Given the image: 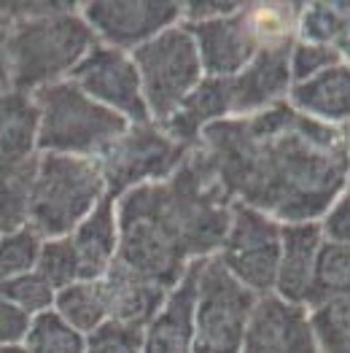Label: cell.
<instances>
[{
  "instance_id": "cell-1",
  "label": "cell",
  "mask_w": 350,
  "mask_h": 353,
  "mask_svg": "<svg viewBox=\"0 0 350 353\" xmlns=\"http://www.w3.org/2000/svg\"><path fill=\"white\" fill-rule=\"evenodd\" d=\"M197 151L232 203L278 224L321 221L348 189V127L305 117L289 100L210 124Z\"/></svg>"
},
{
  "instance_id": "cell-2",
  "label": "cell",
  "mask_w": 350,
  "mask_h": 353,
  "mask_svg": "<svg viewBox=\"0 0 350 353\" xmlns=\"http://www.w3.org/2000/svg\"><path fill=\"white\" fill-rule=\"evenodd\" d=\"M232 208V197L192 148L170 178L130 189L116 200V262L173 289L189 265L218 254Z\"/></svg>"
},
{
  "instance_id": "cell-3",
  "label": "cell",
  "mask_w": 350,
  "mask_h": 353,
  "mask_svg": "<svg viewBox=\"0 0 350 353\" xmlns=\"http://www.w3.org/2000/svg\"><path fill=\"white\" fill-rule=\"evenodd\" d=\"M94 43L97 38L81 17V3H68L62 11L8 25L11 89L32 94L70 79Z\"/></svg>"
},
{
  "instance_id": "cell-4",
  "label": "cell",
  "mask_w": 350,
  "mask_h": 353,
  "mask_svg": "<svg viewBox=\"0 0 350 353\" xmlns=\"http://www.w3.org/2000/svg\"><path fill=\"white\" fill-rule=\"evenodd\" d=\"M97 159L38 154L30 189L28 227L41 237H68L105 197Z\"/></svg>"
},
{
  "instance_id": "cell-5",
  "label": "cell",
  "mask_w": 350,
  "mask_h": 353,
  "mask_svg": "<svg viewBox=\"0 0 350 353\" xmlns=\"http://www.w3.org/2000/svg\"><path fill=\"white\" fill-rule=\"evenodd\" d=\"M38 108V154L97 159L130 127L127 119L94 103L70 79L32 92Z\"/></svg>"
},
{
  "instance_id": "cell-6",
  "label": "cell",
  "mask_w": 350,
  "mask_h": 353,
  "mask_svg": "<svg viewBox=\"0 0 350 353\" xmlns=\"http://www.w3.org/2000/svg\"><path fill=\"white\" fill-rule=\"evenodd\" d=\"M259 294L245 289L218 256L205 259L194 302L192 353H240Z\"/></svg>"
},
{
  "instance_id": "cell-7",
  "label": "cell",
  "mask_w": 350,
  "mask_h": 353,
  "mask_svg": "<svg viewBox=\"0 0 350 353\" xmlns=\"http://www.w3.org/2000/svg\"><path fill=\"white\" fill-rule=\"evenodd\" d=\"M130 57L138 68L148 119L154 124H162L205 79L194 38L183 22L159 32Z\"/></svg>"
},
{
  "instance_id": "cell-8",
  "label": "cell",
  "mask_w": 350,
  "mask_h": 353,
  "mask_svg": "<svg viewBox=\"0 0 350 353\" xmlns=\"http://www.w3.org/2000/svg\"><path fill=\"white\" fill-rule=\"evenodd\" d=\"M192 148L173 141L159 124H130L111 146L97 157L108 197L119 200L130 189L170 178Z\"/></svg>"
},
{
  "instance_id": "cell-9",
  "label": "cell",
  "mask_w": 350,
  "mask_h": 353,
  "mask_svg": "<svg viewBox=\"0 0 350 353\" xmlns=\"http://www.w3.org/2000/svg\"><path fill=\"white\" fill-rule=\"evenodd\" d=\"M280 227L275 219L248 205L232 208V221L218 248V262L229 270L245 289L267 296L275 292L280 259Z\"/></svg>"
},
{
  "instance_id": "cell-10",
  "label": "cell",
  "mask_w": 350,
  "mask_h": 353,
  "mask_svg": "<svg viewBox=\"0 0 350 353\" xmlns=\"http://www.w3.org/2000/svg\"><path fill=\"white\" fill-rule=\"evenodd\" d=\"M81 17L97 43L132 54L159 32L183 22V3L170 0H94L81 3Z\"/></svg>"
},
{
  "instance_id": "cell-11",
  "label": "cell",
  "mask_w": 350,
  "mask_h": 353,
  "mask_svg": "<svg viewBox=\"0 0 350 353\" xmlns=\"http://www.w3.org/2000/svg\"><path fill=\"white\" fill-rule=\"evenodd\" d=\"M70 81L94 103L105 105L108 111L127 119L130 124L151 121L138 68L127 52L94 43L92 52L70 73Z\"/></svg>"
},
{
  "instance_id": "cell-12",
  "label": "cell",
  "mask_w": 350,
  "mask_h": 353,
  "mask_svg": "<svg viewBox=\"0 0 350 353\" xmlns=\"http://www.w3.org/2000/svg\"><path fill=\"white\" fill-rule=\"evenodd\" d=\"M186 30L194 38L197 54L203 62V73L207 79H232L262 52L254 25L248 19L245 3L229 17L192 22L186 25Z\"/></svg>"
},
{
  "instance_id": "cell-13",
  "label": "cell",
  "mask_w": 350,
  "mask_h": 353,
  "mask_svg": "<svg viewBox=\"0 0 350 353\" xmlns=\"http://www.w3.org/2000/svg\"><path fill=\"white\" fill-rule=\"evenodd\" d=\"M240 353H321L307 307L280 296H259Z\"/></svg>"
},
{
  "instance_id": "cell-14",
  "label": "cell",
  "mask_w": 350,
  "mask_h": 353,
  "mask_svg": "<svg viewBox=\"0 0 350 353\" xmlns=\"http://www.w3.org/2000/svg\"><path fill=\"white\" fill-rule=\"evenodd\" d=\"M291 46L262 49L237 76L227 79L229 97H232V119L254 117L259 111H267V108L289 100V92H291L289 54H291Z\"/></svg>"
},
{
  "instance_id": "cell-15",
  "label": "cell",
  "mask_w": 350,
  "mask_h": 353,
  "mask_svg": "<svg viewBox=\"0 0 350 353\" xmlns=\"http://www.w3.org/2000/svg\"><path fill=\"white\" fill-rule=\"evenodd\" d=\"M321 245L323 232L318 221L283 224L280 227V259H278L272 294L299 307H310Z\"/></svg>"
},
{
  "instance_id": "cell-16",
  "label": "cell",
  "mask_w": 350,
  "mask_h": 353,
  "mask_svg": "<svg viewBox=\"0 0 350 353\" xmlns=\"http://www.w3.org/2000/svg\"><path fill=\"white\" fill-rule=\"evenodd\" d=\"M205 259L189 265L183 278L167 292L165 305L143 329V353H192L194 343V302Z\"/></svg>"
},
{
  "instance_id": "cell-17",
  "label": "cell",
  "mask_w": 350,
  "mask_h": 353,
  "mask_svg": "<svg viewBox=\"0 0 350 353\" xmlns=\"http://www.w3.org/2000/svg\"><path fill=\"white\" fill-rule=\"evenodd\" d=\"M224 119H232L229 81L227 79H207L205 76L203 81L183 97V103L159 127L178 143L197 148L205 130L210 124H216V121H224Z\"/></svg>"
},
{
  "instance_id": "cell-18",
  "label": "cell",
  "mask_w": 350,
  "mask_h": 353,
  "mask_svg": "<svg viewBox=\"0 0 350 353\" xmlns=\"http://www.w3.org/2000/svg\"><path fill=\"white\" fill-rule=\"evenodd\" d=\"M100 281L108 299V319L138 326V329H146L151 324V319L159 313L170 292L156 281L124 267L121 262H114Z\"/></svg>"
},
{
  "instance_id": "cell-19",
  "label": "cell",
  "mask_w": 350,
  "mask_h": 353,
  "mask_svg": "<svg viewBox=\"0 0 350 353\" xmlns=\"http://www.w3.org/2000/svg\"><path fill=\"white\" fill-rule=\"evenodd\" d=\"M70 245L79 262V278L81 281H100L119 254V219L116 200L103 197L100 205L89 213L87 219L70 232Z\"/></svg>"
},
{
  "instance_id": "cell-20",
  "label": "cell",
  "mask_w": 350,
  "mask_h": 353,
  "mask_svg": "<svg viewBox=\"0 0 350 353\" xmlns=\"http://www.w3.org/2000/svg\"><path fill=\"white\" fill-rule=\"evenodd\" d=\"M289 105L323 124L350 127V62H340L310 81L294 84Z\"/></svg>"
},
{
  "instance_id": "cell-21",
  "label": "cell",
  "mask_w": 350,
  "mask_h": 353,
  "mask_svg": "<svg viewBox=\"0 0 350 353\" xmlns=\"http://www.w3.org/2000/svg\"><path fill=\"white\" fill-rule=\"evenodd\" d=\"M38 157V108L28 92L0 94V170L19 168Z\"/></svg>"
},
{
  "instance_id": "cell-22",
  "label": "cell",
  "mask_w": 350,
  "mask_h": 353,
  "mask_svg": "<svg viewBox=\"0 0 350 353\" xmlns=\"http://www.w3.org/2000/svg\"><path fill=\"white\" fill-rule=\"evenodd\" d=\"M296 38L329 46L342 62H350V0L302 3Z\"/></svg>"
},
{
  "instance_id": "cell-23",
  "label": "cell",
  "mask_w": 350,
  "mask_h": 353,
  "mask_svg": "<svg viewBox=\"0 0 350 353\" xmlns=\"http://www.w3.org/2000/svg\"><path fill=\"white\" fill-rule=\"evenodd\" d=\"M62 321L87 337L103 321H108V299L103 281H76L54 294V307Z\"/></svg>"
},
{
  "instance_id": "cell-24",
  "label": "cell",
  "mask_w": 350,
  "mask_h": 353,
  "mask_svg": "<svg viewBox=\"0 0 350 353\" xmlns=\"http://www.w3.org/2000/svg\"><path fill=\"white\" fill-rule=\"evenodd\" d=\"M321 353H350V289L307 307Z\"/></svg>"
},
{
  "instance_id": "cell-25",
  "label": "cell",
  "mask_w": 350,
  "mask_h": 353,
  "mask_svg": "<svg viewBox=\"0 0 350 353\" xmlns=\"http://www.w3.org/2000/svg\"><path fill=\"white\" fill-rule=\"evenodd\" d=\"M35 159L11 170H0V235H11L28 227Z\"/></svg>"
},
{
  "instance_id": "cell-26",
  "label": "cell",
  "mask_w": 350,
  "mask_h": 353,
  "mask_svg": "<svg viewBox=\"0 0 350 353\" xmlns=\"http://www.w3.org/2000/svg\"><path fill=\"white\" fill-rule=\"evenodd\" d=\"M22 345L28 353H84V334L62 321L54 310H46L32 319Z\"/></svg>"
},
{
  "instance_id": "cell-27",
  "label": "cell",
  "mask_w": 350,
  "mask_h": 353,
  "mask_svg": "<svg viewBox=\"0 0 350 353\" xmlns=\"http://www.w3.org/2000/svg\"><path fill=\"white\" fill-rule=\"evenodd\" d=\"M32 272H38L54 292L70 286V283H76V281H81L79 278V262H76V254H73V245H70V237L43 240Z\"/></svg>"
},
{
  "instance_id": "cell-28",
  "label": "cell",
  "mask_w": 350,
  "mask_h": 353,
  "mask_svg": "<svg viewBox=\"0 0 350 353\" xmlns=\"http://www.w3.org/2000/svg\"><path fill=\"white\" fill-rule=\"evenodd\" d=\"M350 289V251L323 240L318 265H316V286H313V302H321L326 296H334Z\"/></svg>"
},
{
  "instance_id": "cell-29",
  "label": "cell",
  "mask_w": 350,
  "mask_h": 353,
  "mask_svg": "<svg viewBox=\"0 0 350 353\" xmlns=\"http://www.w3.org/2000/svg\"><path fill=\"white\" fill-rule=\"evenodd\" d=\"M41 243L43 240L30 227L11 235H0V286L35 270Z\"/></svg>"
},
{
  "instance_id": "cell-30",
  "label": "cell",
  "mask_w": 350,
  "mask_h": 353,
  "mask_svg": "<svg viewBox=\"0 0 350 353\" xmlns=\"http://www.w3.org/2000/svg\"><path fill=\"white\" fill-rule=\"evenodd\" d=\"M54 289L38 275V272H28V275H19L8 283L0 286V296L8 299L11 305H17L22 313H28L30 319L46 313L54 307Z\"/></svg>"
},
{
  "instance_id": "cell-31",
  "label": "cell",
  "mask_w": 350,
  "mask_h": 353,
  "mask_svg": "<svg viewBox=\"0 0 350 353\" xmlns=\"http://www.w3.org/2000/svg\"><path fill=\"white\" fill-rule=\"evenodd\" d=\"M84 353H143V329L108 319L84 337Z\"/></svg>"
},
{
  "instance_id": "cell-32",
  "label": "cell",
  "mask_w": 350,
  "mask_h": 353,
  "mask_svg": "<svg viewBox=\"0 0 350 353\" xmlns=\"http://www.w3.org/2000/svg\"><path fill=\"white\" fill-rule=\"evenodd\" d=\"M342 57L321 43H310V41H294L291 54H289V68H291V87L294 84H302V81H310L313 76H318L323 70L340 65Z\"/></svg>"
},
{
  "instance_id": "cell-33",
  "label": "cell",
  "mask_w": 350,
  "mask_h": 353,
  "mask_svg": "<svg viewBox=\"0 0 350 353\" xmlns=\"http://www.w3.org/2000/svg\"><path fill=\"white\" fill-rule=\"evenodd\" d=\"M318 224H321L323 240L337 243L350 251V189L337 197V203L326 210V216Z\"/></svg>"
},
{
  "instance_id": "cell-34",
  "label": "cell",
  "mask_w": 350,
  "mask_h": 353,
  "mask_svg": "<svg viewBox=\"0 0 350 353\" xmlns=\"http://www.w3.org/2000/svg\"><path fill=\"white\" fill-rule=\"evenodd\" d=\"M243 3H224V0H194V3H183V22H207V19H218V17H229L240 8Z\"/></svg>"
},
{
  "instance_id": "cell-35",
  "label": "cell",
  "mask_w": 350,
  "mask_h": 353,
  "mask_svg": "<svg viewBox=\"0 0 350 353\" xmlns=\"http://www.w3.org/2000/svg\"><path fill=\"white\" fill-rule=\"evenodd\" d=\"M8 25L0 19V94L11 89V65H8Z\"/></svg>"
},
{
  "instance_id": "cell-36",
  "label": "cell",
  "mask_w": 350,
  "mask_h": 353,
  "mask_svg": "<svg viewBox=\"0 0 350 353\" xmlns=\"http://www.w3.org/2000/svg\"><path fill=\"white\" fill-rule=\"evenodd\" d=\"M0 353H28L25 345H0Z\"/></svg>"
},
{
  "instance_id": "cell-37",
  "label": "cell",
  "mask_w": 350,
  "mask_h": 353,
  "mask_svg": "<svg viewBox=\"0 0 350 353\" xmlns=\"http://www.w3.org/2000/svg\"><path fill=\"white\" fill-rule=\"evenodd\" d=\"M348 189H350V127H348Z\"/></svg>"
}]
</instances>
